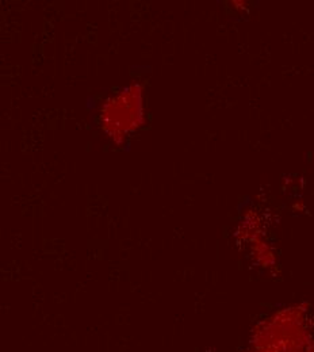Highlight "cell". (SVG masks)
I'll return each mask as SVG.
<instances>
[{
	"mask_svg": "<svg viewBox=\"0 0 314 352\" xmlns=\"http://www.w3.org/2000/svg\"><path fill=\"white\" fill-rule=\"evenodd\" d=\"M104 134L115 144H122L144 125V92L137 82L107 98L99 111Z\"/></svg>",
	"mask_w": 314,
	"mask_h": 352,
	"instance_id": "1",
	"label": "cell"
}]
</instances>
